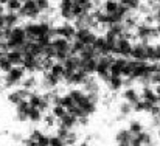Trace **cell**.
<instances>
[{
  "label": "cell",
  "mask_w": 160,
  "mask_h": 146,
  "mask_svg": "<svg viewBox=\"0 0 160 146\" xmlns=\"http://www.w3.org/2000/svg\"><path fill=\"white\" fill-rule=\"evenodd\" d=\"M117 146H131V142H124V143H117Z\"/></svg>",
  "instance_id": "f35d334b"
},
{
  "label": "cell",
  "mask_w": 160,
  "mask_h": 146,
  "mask_svg": "<svg viewBox=\"0 0 160 146\" xmlns=\"http://www.w3.org/2000/svg\"><path fill=\"white\" fill-rule=\"evenodd\" d=\"M121 5H124L128 9H131V11H137V8L140 6V3H142V0H118Z\"/></svg>",
  "instance_id": "f546056e"
},
{
  "label": "cell",
  "mask_w": 160,
  "mask_h": 146,
  "mask_svg": "<svg viewBox=\"0 0 160 146\" xmlns=\"http://www.w3.org/2000/svg\"><path fill=\"white\" fill-rule=\"evenodd\" d=\"M41 99H42V95L38 93V92H30V95H28V98H27V101L30 103L31 107H38L39 103H41Z\"/></svg>",
  "instance_id": "d4e9b609"
},
{
  "label": "cell",
  "mask_w": 160,
  "mask_h": 146,
  "mask_svg": "<svg viewBox=\"0 0 160 146\" xmlns=\"http://www.w3.org/2000/svg\"><path fill=\"white\" fill-rule=\"evenodd\" d=\"M44 73V76H42V81H41V84L47 89V90H52V89H56L59 84H61V81L62 79H59V78H56L53 73H50V72H42Z\"/></svg>",
  "instance_id": "ba28073f"
},
{
  "label": "cell",
  "mask_w": 160,
  "mask_h": 146,
  "mask_svg": "<svg viewBox=\"0 0 160 146\" xmlns=\"http://www.w3.org/2000/svg\"><path fill=\"white\" fill-rule=\"evenodd\" d=\"M50 73H53L56 78L62 79L64 78V73H65V67H64V62H59V61H54L52 68H50Z\"/></svg>",
  "instance_id": "ac0fdd59"
},
{
  "label": "cell",
  "mask_w": 160,
  "mask_h": 146,
  "mask_svg": "<svg viewBox=\"0 0 160 146\" xmlns=\"http://www.w3.org/2000/svg\"><path fill=\"white\" fill-rule=\"evenodd\" d=\"M67 93H68L70 97H72L73 99H75V103H78V101H79L81 98H84V97H86L84 90H82V89H78V87H73V89H70V90H68Z\"/></svg>",
  "instance_id": "83f0119b"
},
{
  "label": "cell",
  "mask_w": 160,
  "mask_h": 146,
  "mask_svg": "<svg viewBox=\"0 0 160 146\" xmlns=\"http://www.w3.org/2000/svg\"><path fill=\"white\" fill-rule=\"evenodd\" d=\"M106 84L110 92H120V90H123V76H112L110 75Z\"/></svg>",
  "instance_id": "7c38bea8"
},
{
  "label": "cell",
  "mask_w": 160,
  "mask_h": 146,
  "mask_svg": "<svg viewBox=\"0 0 160 146\" xmlns=\"http://www.w3.org/2000/svg\"><path fill=\"white\" fill-rule=\"evenodd\" d=\"M17 14L20 19H38L42 13L38 8L36 0H25V2H22V6L17 11Z\"/></svg>",
  "instance_id": "6da1fadb"
},
{
  "label": "cell",
  "mask_w": 160,
  "mask_h": 146,
  "mask_svg": "<svg viewBox=\"0 0 160 146\" xmlns=\"http://www.w3.org/2000/svg\"><path fill=\"white\" fill-rule=\"evenodd\" d=\"M157 134H159V138H160V128H159V132H157Z\"/></svg>",
  "instance_id": "7bdbcfd3"
},
{
  "label": "cell",
  "mask_w": 160,
  "mask_h": 146,
  "mask_svg": "<svg viewBox=\"0 0 160 146\" xmlns=\"http://www.w3.org/2000/svg\"><path fill=\"white\" fill-rule=\"evenodd\" d=\"M42 123H44V126H45V129H56L58 128V124H59V120L54 117L53 113L50 112H45V115L42 117Z\"/></svg>",
  "instance_id": "e0dca14e"
},
{
  "label": "cell",
  "mask_w": 160,
  "mask_h": 146,
  "mask_svg": "<svg viewBox=\"0 0 160 146\" xmlns=\"http://www.w3.org/2000/svg\"><path fill=\"white\" fill-rule=\"evenodd\" d=\"M6 2H8V0H0V3H2V5H6Z\"/></svg>",
  "instance_id": "60d3db41"
},
{
  "label": "cell",
  "mask_w": 160,
  "mask_h": 146,
  "mask_svg": "<svg viewBox=\"0 0 160 146\" xmlns=\"http://www.w3.org/2000/svg\"><path fill=\"white\" fill-rule=\"evenodd\" d=\"M42 117H44V112H41L38 107H31L28 112V121H31V123H41Z\"/></svg>",
  "instance_id": "ffe728a7"
},
{
  "label": "cell",
  "mask_w": 160,
  "mask_h": 146,
  "mask_svg": "<svg viewBox=\"0 0 160 146\" xmlns=\"http://www.w3.org/2000/svg\"><path fill=\"white\" fill-rule=\"evenodd\" d=\"M149 78H151V86H159L160 84V72L159 70L152 72V73L149 75Z\"/></svg>",
  "instance_id": "836d02e7"
},
{
  "label": "cell",
  "mask_w": 160,
  "mask_h": 146,
  "mask_svg": "<svg viewBox=\"0 0 160 146\" xmlns=\"http://www.w3.org/2000/svg\"><path fill=\"white\" fill-rule=\"evenodd\" d=\"M137 138L142 142V145H151V143H154L152 142V135L148 132V131H142L140 134H137Z\"/></svg>",
  "instance_id": "4316f807"
},
{
  "label": "cell",
  "mask_w": 160,
  "mask_h": 146,
  "mask_svg": "<svg viewBox=\"0 0 160 146\" xmlns=\"http://www.w3.org/2000/svg\"><path fill=\"white\" fill-rule=\"evenodd\" d=\"M140 98H142V99H146V101H151V103H154V104H157V103H159L157 95H156V92H154V89H152L151 86H143V87H142Z\"/></svg>",
  "instance_id": "4fadbf2b"
},
{
  "label": "cell",
  "mask_w": 160,
  "mask_h": 146,
  "mask_svg": "<svg viewBox=\"0 0 160 146\" xmlns=\"http://www.w3.org/2000/svg\"><path fill=\"white\" fill-rule=\"evenodd\" d=\"M62 140H64L65 146H76L78 145V135H76L75 129H70V131L67 132V135H65Z\"/></svg>",
  "instance_id": "7402d4cb"
},
{
  "label": "cell",
  "mask_w": 160,
  "mask_h": 146,
  "mask_svg": "<svg viewBox=\"0 0 160 146\" xmlns=\"http://www.w3.org/2000/svg\"><path fill=\"white\" fill-rule=\"evenodd\" d=\"M36 5H38V8L41 9V13H45V11H48V9L52 8L50 0H36Z\"/></svg>",
  "instance_id": "1f68e13d"
},
{
  "label": "cell",
  "mask_w": 160,
  "mask_h": 146,
  "mask_svg": "<svg viewBox=\"0 0 160 146\" xmlns=\"http://www.w3.org/2000/svg\"><path fill=\"white\" fill-rule=\"evenodd\" d=\"M132 138V134L129 129H120L115 135V142L117 143H124V142H131Z\"/></svg>",
  "instance_id": "44dd1931"
},
{
  "label": "cell",
  "mask_w": 160,
  "mask_h": 146,
  "mask_svg": "<svg viewBox=\"0 0 160 146\" xmlns=\"http://www.w3.org/2000/svg\"><path fill=\"white\" fill-rule=\"evenodd\" d=\"M30 137L33 140H36L39 146H50V135H47L41 129H33V132L30 134Z\"/></svg>",
  "instance_id": "30bf717a"
},
{
  "label": "cell",
  "mask_w": 160,
  "mask_h": 146,
  "mask_svg": "<svg viewBox=\"0 0 160 146\" xmlns=\"http://www.w3.org/2000/svg\"><path fill=\"white\" fill-rule=\"evenodd\" d=\"M97 62H98V58H92V59L81 61V64H79V68H82V70H84L87 75H95Z\"/></svg>",
  "instance_id": "2e32d148"
},
{
  "label": "cell",
  "mask_w": 160,
  "mask_h": 146,
  "mask_svg": "<svg viewBox=\"0 0 160 146\" xmlns=\"http://www.w3.org/2000/svg\"><path fill=\"white\" fill-rule=\"evenodd\" d=\"M75 34H76V27L72 25V23H65V25H61V27L56 28V36L65 38L68 41L75 39Z\"/></svg>",
  "instance_id": "8992f818"
},
{
  "label": "cell",
  "mask_w": 160,
  "mask_h": 146,
  "mask_svg": "<svg viewBox=\"0 0 160 146\" xmlns=\"http://www.w3.org/2000/svg\"><path fill=\"white\" fill-rule=\"evenodd\" d=\"M22 2H25V0H22Z\"/></svg>",
  "instance_id": "ee69618b"
},
{
  "label": "cell",
  "mask_w": 160,
  "mask_h": 146,
  "mask_svg": "<svg viewBox=\"0 0 160 146\" xmlns=\"http://www.w3.org/2000/svg\"><path fill=\"white\" fill-rule=\"evenodd\" d=\"M131 51H132V42H131L129 39L118 38L112 54H118V56H123V58H129V56H131Z\"/></svg>",
  "instance_id": "7a4b0ae2"
},
{
  "label": "cell",
  "mask_w": 160,
  "mask_h": 146,
  "mask_svg": "<svg viewBox=\"0 0 160 146\" xmlns=\"http://www.w3.org/2000/svg\"><path fill=\"white\" fill-rule=\"evenodd\" d=\"M154 61H160V45L154 47Z\"/></svg>",
  "instance_id": "8d00e7d4"
},
{
  "label": "cell",
  "mask_w": 160,
  "mask_h": 146,
  "mask_svg": "<svg viewBox=\"0 0 160 146\" xmlns=\"http://www.w3.org/2000/svg\"><path fill=\"white\" fill-rule=\"evenodd\" d=\"M31 90H27L23 87H14L9 93H8V103L12 106H17L22 99H27Z\"/></svg>",
  "instance_id": "277c9868"
},
{
  "label": "cell",
  "mask_w": 160,
  "mask_h": 146,
  "mask_svg": "<svg viewBox=\"0 0 160 146\" xmlns=\"http://www.w3.org/2000/svg\"><path fill=\"white\" fill-rule=\"evenodd\" d=\"M118 5H120V2H118V0H103L101 9H103L104 13L112 14V13H117V9H118Z\"/></svg>",
  "instance_id": "d6986e66"
},
{
  "label": "cell",
  "mask_w": 160,
  "mask_h": 146,
  "mask_svg": "<svg viewBox=\"0 0 160 146\" xmlns=\"http://www.w3.org/2000/svg\"><path fill=\"white\" fill-rule=\"evenodd\" d=\"M31 106L27 99H22L17 106H16V120L17 121H28V112H30Z\"/></svg>",
  "instance_id": "5b68a950"
},
{
  "label": "cell",
  "mask_w": 160,
  "mask_h": 146,
  "mask_svg": "<svg viewBox=\"0 0 160 146\" xmlns=\"http://www.w3.org/2000/svg\"><path fill=\"white\" fill-rule=\"evenodd\" d=\"M121 97H123L124 101H128V103H131V104H135V103L140 99V93L137 92L135 87H128V89H124V92L121 93Z\"/></svg>",
  "instance_id": "9a60e30c"
},
{
  "label": "cell",
  "mask_w": 160,
  "mask_h": 146,
  "mask_svg": "<svg viewBox=\"0 0 160 146\" xmlns=\"http://www.w3.org/2000/svg\"><path fill=\"white\" fill-rule=\"evenodd\" d=\"M148 44H137L132 45V51H131V58L135 61H148V51H146Z\"/></svg>",
  "instance_id": "52a82bcc"
},
{
  "label": "cell",
  "mask_w": 160,
  "mask_h": 146,
  "mask_svg": "<svg viewBox=\"0 0 160 146\" xmlns=\"http://www.w3.org/2000/svg\"><path fill=\"white\" fill-rule=\"evenodd\" d=\"M39 86V81H38V78L34 76V73H30L28 76L25 75V78L20 81V87H23V89H27V90H34L36 87Z\"/></svg>",
  "instance_id": "8fae6325"
},
{
  "label": "cell",
  "mask_w": 160,
  "mask_h": 146,
  "mask_svg": "<svg viewBox=\"0 0 160 146\" xmlns=\"http://www.w3.org/2000/svg\"><path fill=\"white\" fill-rule=\"evenodd\" d=\"M50 146H65V143H64V140H62L61 137H58V135L54 134V135L50 137Z\"/></svg>",
  "instance_id": "d6a6232c"
},
{
  "label": "cell",
  "mask_w": 160,
  "mask_h": 146,
  "mask_svg": "<svg viewBox=\"0 0 160 146\" xmlns=\"http://www.w3.org/2000/svg\"><path fill=\"white\" fill-rule=\"evenodd\" d=\"M78 126H81V128H86V126H89V117H87V115H82V117H79V118H78Z\"/></svg>",
  "instance_id": "e575fe53"
},
{
  "label": "cell",
  "mask_w": 160,
  "mask_h": 146,
  "mask_svg": "<svg viewBox=\"0 0 160 146\" xmlns=\"http://www.w3.org/2000/svg\"><path fill=\"white\" fill-rule=\"evenodd\" d=\"M6 11H12V13H17L22 6V0H8L6 2Z\"/></svg>",
  "instance_id": "f1b7e54d"
},
{
  "label": "cell",
  "mask_w": 160,
  "mask_h": 146,
  "mask_svg": "<svg viewBox=\"0 0 160 146\" xmlns=\"http://www.w3.org/2000/svg\"><path fill=\"white\" fill-rule=\"evenodd\" d=\"M118 112H120L121 117H128V115H131V113L134 112V110H132V104L128 103V101L120 103V104H118Z\"/></svg>",
  "instance_id": "603a6c76"
},
{
  "label": "cell",
  "mask_w": 160,
  "mask_h": 146,
  "mask_svg": "<svg viewBox=\"0 0 160 146\" xmlns=\"http://www.w3.org/2000/svg\"><path fill=\"white\" fill-rule=\"evenodd\" d=\"M131 146H143V145H142V142L137 138V135H132V138H131Z\"/></svg>",
  "instance_id": "d590c367"
},
{
  "label": "cell",
  "mask_w": 160,
  "mask_h": 146,
  "mask_svg": "<svg viewBox=\"0 0 160 146\" xmlns=\"http://www.w3.org/2000/svg\"><path fill=\"white\" fill-rule=\"evenodd\" d=\"M81 109H82V112H84V115H87V117H90V115H93L95 112H97V106L98 104H95V103H92L89 97L86 95L84 98H81L78 103H76Z\"/></svg>",
  "instance_id": "9c48e42d"
},
{
  "label": "cell",
  "mask_w": 160,
  "mask_h": 146,
  "mask_svg": "<svg viewBox=\"0 0 160 146\" xmlns=\"http://www.w3.org/2000/svg\"><path fill=\"white\" fill-rule=\"evenodd\" d=\"M128 129L131 131L132 135H137V134H140L142 131H145V126H143L140 121H135V120H134V121L129 123V128H128Z\"/></svg>",
  "instance_id": "484cf974"
},
{
  "label": "cell",
  "mask_w": 160,
  "mask_h": 146,
  "mask_svg": "<svg viewBox=\"0 0 160 146\" xmlns=\"http://www.w3.org/2000/svg\"><path fill=\"white\" fill-rule=\"evenodd\" d=\"M61 104H62V106L68 110V109H70V107H73L76 103H75V99L70 97L68 93H65V95H62V97H61Z\"/></svg>",
  "instance_id": "4dcf8cb0"
},
{
  "label": "cell",
  "mask_w": 160,
  "mask_h": 146,
  "mask_svg": "<svg viewBox=\"0 0 160 146\" xmlns=\"http://www.w3.org/2000/svg\"><path fill=\"white\" fill-rule=\"evenodd\" d=\"M156 23H157V27H156V28L159 30V33H160V19H159V20H157V22H156Z\"/></svg>",
  "instance_id": "ab89813d"
},
{
  "label": "cell",
  "mask_w": 160,
  "mask_h": 146,
  "mask_svg": "<svg viewBox=\"0 0 160 146\" xmlns=\"http://www.w3.org/2000/svg\"><path fill=\"white\" fill-rule=\"evenodd\" d=\"M50 112L53 113L58 120H61V118L67 113V109H65L62 104H53V106H52V109H50Z\"/></svg>",
  "instance_id": "cb8c5ba5"
},
{
  "label": "cell",
  "mask_w": 160,
  "mask_h": 146,
  "mask_svg": "<svg viewBox=\"0 0 160 146\" xmlns=\"http://www.w3.org/2000/svg\"><path fill=\"white\" fill-rule=\"evenodd\" d=\"M154 92H156V95H157V99H159V103H160V84H159V86H156Z\"/></svg>",
  "instance_id": "74e56055"
},
{
  "label": "cell",
  "mask_w": 160,
  "mask_h": 146,
  "mask_svg": "<svg viewBox=\"0 0 160 146\" xmlns=\"http://www.w3.org/2000/svg\"><path fill=\"white\" fill-rule=\"evenodd\" d=\"M59 124L64 126V128H67V129H75V128H78V118H76L75 115H72V113L67 112V113L59 120Z\"/></svg>",
  "instance_id": "5bb4252c"
},
{
  "label": "cell",
  "mask_w": 160,
  "mask_h": 146,
  "mask_svg": "<svg viewBox=\"0 0 160 146\" xmlns=\"http://www.w3.org/2000/svg\"><path fill=\"white\" fill-rule=\"evenodd\" d=\"M156 117H157V118H159V120H160V112H159V113H157V115H156Z\"/></svg>",
  "instance_id": "b9f144b4"
},
{
  "label": "cell",
  "mask_w": 160,
  "mask_h": 146,
  "mask_svg": "<svg viewBox=\"0 0 160 146\" xmlns=\"http://www.w3.org/2000/svg\"><path fill=\"white\" fill-rule=\"evenodd\" d=\"M75 39L76 41H81L84 45H92L95 42V39H97V34L90 28H78L76 30V34H75Z\"/></svg>",
  "instance_id": "3957f363"
}]
</instances>
